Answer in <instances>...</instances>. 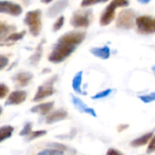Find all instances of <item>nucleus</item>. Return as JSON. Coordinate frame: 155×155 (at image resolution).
<instances>
[{"label":"nucleus","instance_id":"1","mask_svg":"<svg viewBox=\"0 0 155 155\" xmlns=\"http://www.w3.org/2000/svg\"><path fill=\"white\" fill-rule=\"evenodd\" d=\"M86 38L84 31H70L62 35L55 44L48 60L52 63L58 64L67 59L81 44Z\"/></svg>","mask_w":155,"mask_h":155},{"label":"nucleus","instance_id":"2","mask_svg":"<svg viewBox=\"0 0 155 155\" xmlns=\"http://www.w3.org/2000/svg\"><path fill=\"white\" fill-rule=\"evenodd\" d=\"M129 4V0H111V2L106 7L105 10L101 15L100 24L101 26H107L111 23L115 18L116 9L118 8H127Z\"/></svg>","mask_w":155,"mask_h":155},{"label":"nucleus","instance_id":"3","mask_svg":"<svg viewBox=\"0 0 155 155\" xmlns=\"http://www.w3.org/2000/svg\"><path fill=\"white\" fill-rule=\"evenodd\" d=\"M24 23L28 27L31 35L34 37H38L40 34L42 28L41 11L39 9L28 11L24 18Z\"/></svg>","mask_w":155,"mask_h":155},{"label":"nucleus","instance_id":"4","mask_svg":"<svg viewBox=\"0 0 155 155\" xmlns=\"http://www.w3.org/2000/svg\"><path fill=\"white\" fill-rule=\"evenodd\" d=\"M92 19V10H79L73 13L70 18V25L76 28H88Z\"/></svg>","mask_w":155,"mask_h":155},{"label":"nucleus","instance_id":"5","mask_svg":"<svg viewBox=\"0 0 155 155\" xmlns=\"http://www.w3.org/2000/svg\"><path fill=\"white\" fill-rule=\"evenodd\" d=\"M136 20V14L132 9H123L120 12L116 20V27L120 29L129 30L134 27Z\"/></svg>","mask_w":155,"mask_h":155},{"label":"nucleus","instance_id":"6","mask_svg":"<svg viewBox=\"0 0 155 155\" xmlns=\"http://www.w3.org/2000/svg\"><path fill=\"white\" fill-rule=\"evenodd\" d=\"M57 80H58V76H53L49 80H48L43 85L39 86L38 88L36 95L33 98V101L35 102L41 101L44 99L52 96L55 93L54 84L57 81Z\"/></svg>","mask_w":155,"mask_h":155},{"label":"nucleus","instance_id":"7","mask_svg":"<svg viewBox=\"0 0 155 155\" xmlns=\"http://www.w3.org/2000/svg\"><path fill=\"white\" fill-rule=\"evenodd\" d=\"M135 24L137 31L142 35H150L155 33V18L150 16H140L136 18Z\"/></svg>","mask_w":155,"mask_h":155},{"label":"nucleus","instance_id":"8","mask_svg":"<svg viewBox=\"0 0 155 155\" xmlns=\"http://www.w3.org/2000/svg\"><path fill=\"white\" fill-rule=\"evenodd\" d=\"M23 9L20 5L11 1H8V0H0V13L18 17L21 15Z\"/></svg>","mask_w":155,"mask_h":155},{"label":"nucleus","instance_id":"9","mask_svg":"<svg viewBox=\"0 0 155 155\" xmlns=\"http://www.w3.org/2000/svg\"><path fill=\"white\" fill-rule=\"evenodd\" d=\"M28 93L25 91H15L9 94L8 100L5 102L6 106L10 105H18L23 103L27 99Z\"/></svg>","mask_w":155,"mask_h":155},{"label":"nucleus","instance_id":"10","mask_svg":"<svg viewBox=\"0 0 155 155\" xmlns=\"http://www.w3.org/2000/svg\"><path fill=\"white\" fill-rule=\"evenodd\" d=\"M33 79V75L30 72H19L13 77V81L18 88H24L28 86Z\"/></svg>","mask_w":155,"mask_h":155},{"label":"nucleus","instance_id":"11","mask_svg":"<svg viewBox=\"0 0 155 155\" xmlns=\"http://www.w3.org/2000/svg\"><path fill=\"white\" fill-rule=\"evenodd\" d=\"M68 5V0H57V1L48 9V16L49 18H54L59 15L65 10Z\"/></svg>","mask_w":155,"mask_h":155},{"label":"nucleus","instance_id":"12","mask_svg":"<svg viewBox=\"0 0 155 155\" xmlns=\"http://www.w3.org/2000/svg\"><path fill=\"white\" fill-rule=\"evenodd\" d=\"M70 96H71L72 103H73V105L76 107V109L78 110L81 111V112H83V113L90 114V115H91L93 117H97L96 111L92 108H90L89 106H87L86 103H84L83 101H81V99H79V98L74 96V95H70Z\"/></svg>","mask_w":155,"mask_h":155},{"label":"nucleus","instance_id":"13","mask_svg":"<svg viewBox=\"0 0 155 155\" xmlns=\"http://www.w3.org/2000/svg\"><path fill=\"white\" fill-rule=\"evenodd\" d=\"M68 117V112L65 110H57L51 113H48V115L46 118V122L48 124H52L60 120H63L65 119H67Z\"/></svg>","mask_w":155,"mask_h":155},{"label":"nucleus","instance_id":"14","mask_svg":"<svg viewBox=\"0 0 155 155\" xmlns=\"http://www.w3.org/2000/svg\"><path fill=\"white\" fill-rule=\"evenodd\" d=\"M53 107H54V102L49 101V102L40 103V104H38V105L32 107L30 111L34 112V113H39L41 115H47L52 110Z\"/></svg>","mask_w":155,"mask_h":155},{"label":"nucleus","instance_id":"15","mask_svg":"<svg viewBox=\"0 0 155 155\" xmlns=\"http://www.w3.org/2000/svg\"><path fill=\"white\" fill-rule=\"evenodd\" d=\"M82 78H83V72L80 71L78 72L75 77L73 78L72 80V88L74 90V91H76L77 93L79 94H82V95H86V92L83 91L81 90V83H82Z\"/></svg>","mask_w":155,"mask_h":155},{"label":"nucleus","instance_id":"16","mask_svg":"<svg viewBox=\"0 0 155 155\" xmlns=\"http://www.w3.org/2000/svg\"><path fill=\"white\" fill-rule=\"evenodd\" d=\"M152 136H153V132L152 131L148 132V133H145L142 136H140V137L133 140L130 142V146L133 147V148H138V147L144 146V145H146L150 141V140H151Z\"/></svg>","mask_w":155,"mask_h":155},{"label":"nucleus","instance_id":"17","mask_svg":"<svg viewBox=\"0 0 155 155\" xmlns=\"http://www.w3.org/2000/svg\"><path fill=\"white\" fill-rule=\"evenodd\" d=\"M91 53L101 59H108L110 56V50L108 46H104L103 48H93L91 49Z\"/></svg>","mask_w":155,"mask_h":155},{"label":"nucleus","instance_id":"18","mask_svg":"<svg viewBox=\"0 0 155 155\" xmlns=\"http://www.w3.org/2000/svg\"><path fill=\"white\" fill-rule=\"evenodd\" d=\"M14 30H16L15 26L0 22V44H1L2 40H5V38Z\"/></svg>","mask_w":155,"mask_h":155},{"label":"nucleus","instance_id":"19","mask_svg":"<svg viewBox=\"0 0 155 155\" xmlns=\"http://www.w3.org/2000/svg\"><path fill=\"white\" fill-rule=\"evenodd\" d=\"M43 42L44 41H42L41 43L38 44V46L37 47V48H36V50L34 52V54L29 58V62L33 66H37L39 63L40 59H41L42 53H43Z\"/></svg>","mask_w":155,"mask_h":155},{"label":"nucleus","instance_id":"20","mask_svg":"<svg viewBox=\"0 0 155 155\" xmlns=\"http://www.w3.org/2000/svg\"><path fill=\"white\" fill-rule=\"evenodd\" d=\"M14 132V128L10 125H6L0 127V142L9 139Z\"/></svg>","mask_w":155,"mask_h":155},{"label":"nucleus","instance_id":"21","mask_svg":"<svg viewBox=\"0 0 155 155\" xmlns=\"http://www.w3.org/2000/svg\"><path fill=\"white\" fill-rule=\"evenodd\" d=\"M27 31L26 30H23L21 32H14V33H10L6 38H5V43L6 44H11V43H14V42H17L18 40H21L25 35H26Z\"/></svg>","mask_w":155,"mask_h":155},{"label":"nucleus","instance_id":"22","mask_svg":"<svg viewBox=\"0 0 155 155\" xmlns=\"http://www.w3.org/2000/svg\"><path fill=\"white\" fill-rule=\"evenodd\" d=\"M37 155H66L64 150L52 148V149H46L39 151Z\"/></svg>","mask_w":155,"mask_h":155},{"label":"nucleus","instance_id":"23","mask_svg":"<svg viewBox=\"0 0 155 155\" xmlns=\"http://www.w3.org/2000/svg\"><path fill=\"white\" fill-rule=\"evenodd\" d=\"M47 134V131L44 130H36V131H31L30 134H28L27 137V140L30 141V140H33L35 139H38V138H40L44 135Z\"/></svg>","mask_w":155,"mask_h":155},{"label":"nucleus","instance_id":"24","mask_svg":"<svg viewBox=\"0 0 155 155\" xmlns=\"http://www.w3.org/2000/svg\"><path fill=\"white\" fill-rule=\"evenodd\" d=\"M109 1V0H82L81 1V7L82 8H89L96 4L100 3H105Z\"/></svg>","mask_w":155,"mask_h":155},{"label":"nucleus","instance_id":"25","mask_svg":"<svg viewBox=\"0 0 155 155\" xmlns=\"http://www.w3.org/2000/svg\"><path fill=\"white\" fill-rule=\"evenodd\" d=\"M139 99L144 103H150L152 101H155V92H151L148 95L139 96Z\"/></svg>","mask_w":155,"mask_h":155},{"label":"nucleus","instance_id":"26","mask_svg":"<svg viewBox=\"0 0 155 155\" xmlns=\"http://www.w3.org/2000/svg\"><path fill=\"white\" fill-rule=\"evenodd\" d=\"M111 91H112V90L107 89V90H105V91H101V92L95 94L94 96L91 97V99H92V100H100V99L106 98V97H108V96L111 93Z\"/></svg>","mask_w":155,"mask_h":155},{"label":"nucleus","instance_id":"27","mask_svg":"<svg viewBox=\"0 0 155 155\" xmlns=\"http://www.w3.org/2000/svg\"><path fill=\"white\" fill-rule=\"evenodd\" d=\"M31 129H32V123H31V122H27V123L24 125L22 130H21L20 133H19V135H20V136H28V134H30Z\"/></svg>","mask_w":155,"mask_h":155},{"label":"nucleus","instance_id":"28","mask_svg":"<svg viewBox=\"0 0 155 155\" xmlns=\"http://www.w3.org/2000/svg\"><path fill=\"white\" fill-rule=\"evenodd\" d=\"M64 22H65V18H64V17H59L57 20H56V22L54 23V25H53V30L54 31H58V30H59L62 27H63V25H64Z\"/></svg>","mask_w":155,"mask_h":155},{"label":"nucleus","instance_id":"29","mask_svg":"<svg viewBox=\"0 0 155 155\" xmlns=\"http://www.w3.org/2000/svg\"><path fill=\"white\" fill-rule=\"evenodd\" d=\"M9 91V88L3 83H0V99H3L5 98Z\"/></svg>","mask_w":155,"mask_h":155},{"label":"nucleus","instance_id":"30","mask_svg":"<svg viewBox=\"0 0 155 155\" xmlns=\"http://www.w3.org/2000/svg\"><path fill=\"white\" fill-rule=\"evenodd\" d=\"M9 59L5 55H0V70L4 69L8 65Z\"/></svg>","mask_w":155,"mask_h":155},{"label":"nucleus","instance_id":"31","mask_svg":"<svg viewBox=\"0 0 155 155\" xmlns=\"http://www.w3.org/2000/svg\"><path fill=\"white\" fill-rule=\"evenodd\" d=\"M154 151H155V135L151 138V140L149 143V146H148V149H147L148 153H152Z\"/></svg>","mask_w":155,"mask_h":155},{"label":"nucleus","instance_id":"32","mask_svg":"<svg viewBox=\"0 0 155 155\" xmlns=\"http://www.w3.org/2000/svg\"><path fill=\"white\" fill-rule=\"evenodd\" d=\"M106 155H123V154H122L120 151H119V150H115V149L110 148V149L108 150Z\"/></svg>","mask_w":155,"mask_h":155},{"label":"nucleus","instance_id":"33","mask_svg":"<svg viewBox=\"0 0 155 155\" xmlns=\"http://www.w3.org/2000/svg\"><path fill=\"white\" fill-rule=\"evenodd\" d=\"M129 127V125L128 124H120V125H119L118 126V131H123V130H125L127 128Z\"/></svg>","mask_w":155,"mask_h":155},{"label":"nucleus","instance_id":"34","mask_svg":"<svg viewBox=\"0 0 155 155\" xmlns=\"http://www.w3.org/2000/svg\"><path fill=\"white\" fill-rule=\"evenodd\" d=\"M53 1H54V0H41V2L44 3V4H49V3H51Z\"/></svg>","mask_w":155,"mask_h":155},{"label":"nucleus","instance_id":"35","mask_svg":"<svg viewBox=\"0 0 155 155\" xmlns=\"http://www.w3.org/2000/svg\"><path fill=\"white\" fill-rule=\"evenodd\" d=\"M138 1L140 3H141V4H148L150 1V0H138Z\"/></svg>","mask_w":155,"mask_h":155},{"label":"nucleus","instance_id":"36","mask_svg":"<svg viewBox=\"0 0 155 155\" xmlns=\"http://www.w3.org/2000/svg\"><path fill=\"white\" fill-rule=\"evenodd\" d=\"M2 111H3V109H2V107H1V106H0V115L2 114Z\"/></svg>","mask_w":155,"mask_h":155},{"label":"nucleus","instance_id":"37","mask_svg":"<svg viewBox=\"0 0 155 155\" xmlns=\"http://www.w3.org/2000/svg\"><path fill=\"white\" fill-rule=\"evenodd\" d=\"M151 68H152V71L154 72V75H155V66H153V67H152Z\"/></svg>","mask_w":155,"mask_h":155}]
</instances>
